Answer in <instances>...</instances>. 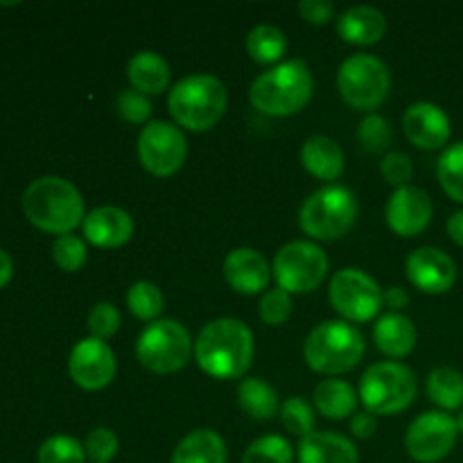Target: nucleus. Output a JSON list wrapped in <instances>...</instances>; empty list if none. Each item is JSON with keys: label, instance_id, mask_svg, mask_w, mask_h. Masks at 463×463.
<instances>
[{"label": "nucleus", "instance_id": "nucleus-47", "mask_svg": "<svg viewBox=\"0 0 463 463\" xmlns=\"http://www.w3.org/2000/svg\"><path fill=\"white\" fill-rule=\"evenodd\" d=\"M457 428H459V432L463 434V411L459 414V419H457Z\"/></svg>", "mask_w": 463, "mask_h": 463}, {"label": "nucleus", "instance_id": "nucleus-7", "mask_svg": "<svg viewBox=\"0 0 463 463\" xmlns=\"http://www.w3.org/2000/svg\"><path fill=\"white\" fill-rule=\"evenodd\" d=\"M416 398V375L401 362H378L360 380V401L375 416L401 414Z\"/></svg>", "mask_w": 463, "mask_h": 463}, {"label": "nucleus", "instance_id": "nucleus-13", "mask_svg": "<svg viewBox=\"0 0 463 463\" xmlns=\"http://www.w3.org/2000/svg\"><path fill=\"white\" fill-rule=\"evenodd\" d=\"M457 437V419L446 411H425L407 428V455L419 463H437L450 455Z\"/></svg>", "mask_w": 463, "mask_h": 463}, {"label": "nucleus", "instance_id": "nucleus-28", "mask_svg": "<svg viewBox=\"0 0 463 463\" xmlns=\"http://www.w3.org/2000/svg\"><path fill=\"white\" fill-rule=\"evenodd\" d=\"M247 52L258 63H276L288 52V39L276 25H256L247 36Z\"/></svg>", "mask_w": 463, "mask_h": 463}, {"label": "nucleus", "instance_id": "nucleus-18", "mask_svg": "<svg viewBox=\"0 0 463 463\" xmlns=\"http://www.w3.org/2000/svg\"><path fill=\"white\" fill-rule=\"evenodd\" d=\"M224 279L235 292L247 294H260L267 289L271 279V267L267 258L256 249H233L224 260Z\"/></svg>", "mask_w": 463, "mask_h": 463}, {"label": "nucleus", "instance_id": "nucleus-33", "mask_svg": "<svg viewBox=\"0 0 463 463\" xmlns=\"http://www.w3.org/2000/svg\"><path fill=\"white\" fill-rule=\"evenodd\" d=\"M86 450L77 439L68 434H54L39 448V463H84Z\"/></svg>", "mask_w": 463, "mask_h": 463}, {"label": "nucleus", "instance_id": "nucleus-2", "mask_svg": "<svg viewBox=\"0 0 463 463\" xmlns=\"http://www.w3.org/2000/svg\"><path fill=\"white\" fill-rule=\"evenodd\" d=\"M23 211L36 229L68 235L84 224V199L71 181L61 176H39L23 193Z\"/></svg>", "mask_w": 463, "mask_h": 463}, {"label": "nucleus", "instance_id": "nucleus-34", "mask_svg": "<svg viewBox=\"0 0 463 463\" xmlns=\"http://www.w3.org/2000/svg\"><path fill=\"white\" fill-rule=\"evenodd\" d=\"M52 258L54 265L61 271H80L81 267L89 260V251H86L84 240L77 238V235H59L52 244Z\"/></svg>", "mask_w": 463, "mask_h": 463}, {"label": "nucleus", "instance_id": "nucleus-42", "mask_svg": "<svg viewBox=\"0 0 463 463\" xmlns=\"http://www.w3.org/2000/svg\"><path fill=\"white\" fill-rule=\"evenodd\" d=\"M298 14L312 25H326L335 18V5L330 0H301Z\"/></svg>", "mask_w": 463, "mask_h": 463}, {"label": "nucleus", "instance_id": "nucleus-20", "mask_svg": "<svg viewBox=\"0 0 463 463\" xmlns=\"http://www.w3.org/2000/svg\"><path fill=\"white\" fill-rule=\"evenodd\" d=\"M337 32L351 45H373L387 32V18L378 7L357 5L339 16Z\"/></svg>", "mask_w": 463, "mask_h": 463}, {"label": "nucleus", "instance_id": "nucleus-25", "mask_svg": "<svg viewBox=\"0 0 463 463\" xmlns=\"http://www.w3.org/2000/svg\"><path fill=\"white\" fill-rule=\"evenodd\" d=\"M226 459L229 452L224 439L213 430H194L185 434L172 455V463H226Z\"/></svg>", "mask_w": 463, "mask_h": 463}, {"label": "nucleus", "instance_id": "nucleus-41", "mask_svg": "<svg viewBox=\"0 0 463 463\" xmlns=\"http://www.w3.org/2000/svg\"><path fill=\"white\" fill-rule=\"evenodd\" d=\"M380 172H383L384 181L392 184L393 188H405L414 176V165H411V158L407 154L389 152L380 163Z\"/></svg>", "mask_w": 463, "mask_h": 463}, {"label": "nucleus", "instance_id": "nucleus-8", "mask_svg": "<svg viewBox=\"0 0 463 463\" xmlns=\"http://www.w3.org/2000/svg\"><path fill=\"white\" fill-rule=\"evenodd\" d=\"M190 333L175 319H158L140 333L136 357L152 373L170 375L184 369L193 355Z\"/></svg>", "mask_w": 463, "mask_h": 463}, {"label": "nucleus", "instance_id": "nucleus-39", "mask_svg": "<svg viewBox=\"0 0 463 463\" xmlns=\"http://www.w3.org/2000/svg\"><path fill=\"white\" fill-rule=\"evenodd\" d=\"M84 450L86 457L95 463H109L118 455V437L109 428L90 430L89 437H86Z\"/></svg>", "mask_w": 463, "mask_h": 463}, {"label": "nucleus", "instance_id": "nucleus-45", "mask_svg": "<svg viewBox=\"0 0 463 463\" xmlns=\"http://www.w3.org/2000/svg\"><path fill=\"white\" fill-rule=\"evenodd\" d=\"M448 233H450L452 242L463 247V211H457L455 215L448 220Z\"/></svg>", "mask_w": 463, "mask_h": 463}, {"label": "nucleus", "instance_id": "nucleus-27", "mask_svg": "<svg viewBox=\"0 0 463 463\" xmlns=\"http://www.w3.org/2000/svg\"><path fill=\"white\" fill-rule=\"evenodd\" d=\"M238 401L244 414H249L256 420H269L279 414V393L274 387L260 378H247L240 383Z\"/></svg>", "mask_w": 463, "mask_h": 463}, {"label": "nucleus", "instance_id": "nucleus-24", "mask_svg": "<svg viewBox=\"0 0 463 463\" xmlns=\"http://www.w3.org/2000/svg\"><path fill=\"white\" fill-rule=\"evenodd\" d=\"M131 86L143 95H158L170 86V66L165 59L152 50H140L127 63Z\"/></svg>", "mask_w": 463, "mask_h": 463}, {"label": "nucleus", "instance_id": "nucleus-23", "mask_svg": "<svg viewBox=\"0 0 463 463\" xmlns=\"http://www.w3.org/2000/svg\"><path fill=\"white\" fill-rule=\"evenodd\" d=\"M301 163L315 179L335 181L344 172V152L328 136H312L303 143Z\"/></svg>", "mask_w": 463, "mask_h": 463}, {"label": "nucleus", "instance_id": "nucleus-5", "mask_svg": "<svg viewBox=\"0 0 463 463\" xmlns=\"http://www.w3.org/2000/svg\"><path fill=\"white\" fill-rule=\"evenodd\" d=\"M303 355H306L307 366L317 373H346L360 364L364 355V337L348 321H324L307 335Z\"/></svg>", "mask_w": 463, "mask_h": 463}, {"label": "nucleus", "instance_id": "nucleus-36", "mask_svg": "<svg viewBox=\"0 0 463 463\" xmlns=\"http://www.w3.org/2000/svg\"><path fill=\"white\" fill-rule=\"evenodd\" d=\"M357 140H360V145L366 152H384L389 143H392V127H389V122L383 116L369 113L360 122V127H357Z\"/></svg>", "mask_w": 463, "mask_h": 463}, {"label": "nucleus", "instance_id": "nucleus-26", "mask_svg": "<svg viewBox=\"0 0 463 463\" xmlns=\"http://www.w3.org/2000/svg\"><path fill=\"white\" fill-rule=\"evenodd\" d=\"M315 407L321 416L330 420H342L357 414V392L346 380H324L315 389Z\"/></svg>", "mask_w": 463, "mask_h": 463}, {"label": "nucleus", "instance_id": "nucleus-15", "mask_svg": "<svg viewBox=\"0 0 463 463\" xmlns=\"http://www.w3.org/2000/svg\"><path fill=\"white\" fill-rule=\"evenodd\" d=\"M432 199L416 185L396 188L387 202V224L401 238H416L432 222Z\"/></svg>", "mask_w": 463, "mask_h": 463}, {"label": "nucleus", "instance_id": "nucleus-6", "mask_svg": "<svg viewBox=\"0 0 463 463\" xmlns=\"http://www.w3.org/2000/svg\"><path fill=\"white\" fill-rule=\"evenodd\" d=\"M357 220V199L344 185H324L303 202L298 224L310 238L339 240L353 229Z\"/></svg>", "mask_w": 463, "mask_h": 463}, {"label": "nucleus", "instance_id": "nucleus-3", "mask_svg": "<svg viewBox=\"0 0 463 463\" xmlns=\"http://www.w3.org/2000/svg\"><path fill=\"white\" fill-rule=\"evenodd\" d=\"M315 80L301 59H288L256 77L249 90L253 107L265 116L285 118L301 111L312 98Z\"/></svg>", "mask_w": 463, "mask_h": 463}, {"label": "nucleus", "instance_id": "nucleus-10", "mask_svg": "<svg viewBox=\"0 0 463 463\" xmlns=\"http://www.w3.org/2000/svg\"><path fill=\"white\" fill-rule=\"evenodd\" d=\"M271 271L280 289L288 294H307L315 292L328 276V258L319 244L297 240L276 253Z\"/></svg>", "mask_w": 463, "mask_h": 463}, {"label": "nucleus", "instance_id": "nucleus-19", "mask_svg": "<svg viewBox=\"0 0 463 463\" xmlns=\"http://www.w3.org/2000/svg\"><path fill=\"white\" fill-rule=\"evenodd\" d=\"M84 238L99 249H118L134 235V220L118 206L93 208L84 217Z\"/></svg>", "mask_w": 463, "mask_h": 463}, {"label": "nucleus", "instance_id": "nucleus-44", "mask_svg": "<svg viewBox=\"0 0 463 463\" xmlns=\"http://www.w3.org/2000/svg\"><path fill=\"white\" fill-rule=\"evenodd\" d=\"M383 303L392 307V312H401L410 303V294H407L405 288H389L383 292Z\"/></svg>", "mask_w": 463, "mask_h": 463}, {"label": "nucleus", "instance_id": "nucleus-4", "mask_svg": "<svg viewBox=\"0 0 463 463\" xmlns=\"http://www.w3.org/2000/svg\"><path fill=\"white\" fill-rule=\"evenodd\" d=\"M229 107V90L217 77L197 72L172 86L167 109L176 125L190 131H208L224 118Z\"/></svg>", "mask_w": 463, "mask_h": 463}, {"label": "nucleus", "instance_id": "nucleus-31", "mask_svg": "<svg viewBox=\"0 0 463 463\" xmlns=\"http://www.w3.org/2000/svg\"><path fill=\"white\" fill-rule=\"evenodd\" d=\"M437 176L443 193L463 203V140L450 145L437 163Z\"/></svg>", "mask_w": 463, "mask_h": 463}, {"label": "nucleus", "instance_id": "nucleus-46", "mask_svg": "<svg viewBox=\"0 0 463 463\" xmlns=\"http://www.w3.org/2000/svg\"><path fill=\"white\" fill-rule=\"evenodd\" d=\"M12 274H14L12 258H9V253L5 251V249H0V288H5V285L12 280Z\"/></svg>", "mask_w": 463, "mask_h": 463}, {"label": "nucleus", "instance_id": "nucleus-29", "mask_svg": "<svg viewBox=\"0 0 463 463\" xmlns=\"http://www.w3.org/2000/svg\"><path fill=\"white\" fill-rule=\"evenodd\" d=\"M428 396L441 410H459L463 407V375L450 366L434 369L428 378Z\"/></svg>", "mask_w": 463, "mask_h": 463}, {"label": "nucleus", "instance_id": "nucleus-16", "mask_svg": "<svg viewBox=\"0 0 463 463\" xmlns=\"http://www.w3.org/2000/svg\"><path fill=\"white\" fill-rule=\"evenodd\" d=\"M407 279L425 294H443L457 280V265L437 247H420L407 258Z\"/></svg>", "mask_w": 463, "mask_h": 463}, {"label": "nucleus", "instance_id": "nucleus-32", "mask_svg": "<svg viewBox=\"0 0 463 463\" xmlns=\"http://www.w3.org/2000/svg\"><path fill=\"white\" fill-rule=\"evenodd\" d=\"M294 450L280 434H267L256 439L244 452L242 463H292Z\"/></svg>", "mask_w": 463, "mask_h": 463}, {"label": "nucleus", "instance_id": "nucleus-40", "mask_svg": "<svg viewBox=\"0 0 463 463\" xmlns=\"http://www.w3.org/2000/svg\"><path fill=\"white\" fill-rule=\"evenodd\" d=\"M116 107L118 113H120L127 122H134V125H140V122L149 120V116H152V102H149L147 95L138 93L136 89L122 90V93L118 95Z\"/></svg>", "mask_w": 463, "mask_h": 463}, {"label": "nucleus", "instance_id": "nucleus-43", "mask_svg": "<svg viewBox=\"0 0 463 463\" xmlns=\"http://www.w3.org/2000/svg\"><path fill=\"white\" fill-rule=\"evenodd\" d=\"M378 430V419L371 411H360V414L353 416L351 420V432L355 434L357 439H371Z\"/></svg>", "mask_w": 463, "mask_h": 463}, {"label": "nucleus", "instance_id": "nucleus-12", "mask_svg": "<svg viewBox=\"0 0 463 463\" xmlns=\"http://www.w3.org/2000/svg\"><path fill=\"white\" fill-rule=\"evenodd\" d=\"M188 143L184 131L165 120H154L138 136V161L154 176H172L184 167Z\"/></svg>", "mask_w": 463, "mask_h": 463}, {"label": "nucleus", "instance_id": "nucleus-38", "mask_svg": "<svg viewBox=\"0 0 463 463\" xmlns=\"http://www.w3.org/2000/svg\"><path fill=\"white\" fill-rule=\"evenodd\" d=\"M118 328H120V312H118V307L113 303L102 301L89 312L90 337L107 342L109 337H113L118 333Z\"/></svg>", "mask_w": 463, "mask_h": 463}, {"label": "nucleus", "instance_id": "nucleus-11", "mask_svg": "<svg viewBox=\"0 0 463 463\" xmlns=\"http://www.w3.org/2000/svg\"><path fill=\"white\" fill-rule=\"evenodd\" d=\"M330 303L348 324H366V321L375 319L380 307L384 306L378 280L371 279L366 271L353 269V267L333 276Z\"/></svg>", "mask_w": 463, "mask_h": 463}, {"label": "nucleus", "instance_id": "nucleus-22", "mask_svg": "<svg viewBox=\"0 0 463 463\" xmlns=\"http://www.w3.org/2000/svg\"><path fill=\"white\" fill-rule=\"evenodd\" d=\"M375 346L387 357L401 360L407 357L416 346V326L410 317L401 312H389L378 319L373 328Z\"/></svg>", "mask_w": 463, "mask_h": 463}, {"label": "nucleus", "instance_id": "nucleus-21", "mask_svg": "<svg viewBox=\"0 0 463 463\" xmlns=\"http://www.w3.org/2000/svg\"><path fill=\"white\" fill-rule=\"evenodd\" d=\"M298 463H357L360 455L351 439L337 432H312L298 443Z\"/></svg>", "mask_w": 463, "mask_h": 463}, {"label": "nucleus", "instance_id": "nucleus-9", "mask_svg": "<svg viewBox=\"0 0 463 463\" xmlns=\"http://www.w3.org/2000/svg\"><path fill=\"white\" fill-rule=\"evenodd\" d=\"M389 86V68L375 54H353L339 66V95L355 111H375L387 99Z\"/></svg>", "mask_w": 463, "mask_h": 463}, {"label": "nucleus", "instance_id": "nucleus-14", "mask_svg": "<svg viewBox=\"0 0 463 463\" xmlns=\"http://www.w3.org/2000/svg\"><path fill=\"white\" fill-rule=\"evenodd\" d=\"M68 371L77 387L86 392H99L116 378V355L107 342L86 337L75 344L68 357Z\"/></svg>", "mask_w": 463, "mask_h": 463}, {"label": "nucleus", "instance_id": "nucleus-1", "mask_svg": "<svg viewBox=\"0 0 463 463\" xmlns=\"http://www.w3.org/2000/svg\"><path fill=\"white\" fill-rule=\"evenodd\" d=\"M253 353L251 328L233 317H222L203 326L194 344L199 369L215 380L242 378L251 369Z\"/></svg>", "mask_w": 463, "mask_h": 463}, {"label": "nucleus", "instance_id": "nucleus-30", "mask_svg": "<svg viewBox=\"0 0 463 463\" xmlns=\"http://www.w3.org/2000/svg\"><path fill=\"white\" fill-rule=\"evenodd\" d=\"M127 306H129L131 315L140 321H158L161 317L163 306H165V298L163 292L158 289V285L149 283V280H138L129 288L127 292Z\"/></svg>", "mask_w": 463, "mask_h": 463}, {"label": "nucleus", "instance_id": "nucleus-37", "mask_svg": "<svg viewBox=\"0 0 463 463\" xmlns=\"http://www.w3.org/2000/svg\"><path fill=\"white\" fill-rule=\"evenodd\" d=\"M260 319L267 326H283L292 315V297L285 289H267L260 298Z\"/></svg>", "mask_w": 463, "mask_h": 463}, {"label": "nucleus", "instance_id": "nucleus-35", "mask_svg": "<svg viewBox=\"0 0 463 463\" xmlns=\"http://www.w3.org/2000/svg\"><path fill=\"white\" fill-rule=\"evenodd\" d=\"M280 419H283V425L288 428V432L297 434L301 439L310 437L315 432V410L298 396L288 398L283 402V407H280Z\"/></svg>", "mask_w": 463, "mask_h": 463}, {"label": "nucleus", "instance_id": "nucleus-17", "mask_svg": "<svg viewBox=\"0 0 463 463\" xmlns=\"http://www.w3.org/2000/svg\"><path fill=\"white\" fill-rule=\"evenodd\" d=\"M402 129L410 143L420 149H439L450 140L452 125L448 113L432 102H416L402 118Z\"/></svg>", "mask_w": 463, "mask_h": 463}]
</instances>
